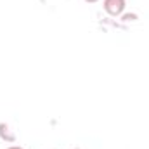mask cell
<instances>
[{
  "label": "cell",
  "instance_id": "obj_1",
  "mask_svg": "<svg viewBox=\"0 0 149 149\" xmlns=\"http://www.w3.org/2000/svg\"><path fill=\"white\" fill-rule=\"evenodd\" d=\"M102 7H104V10H106L109 16L116 17V16H120V14L125 10L127 0H104V2H102Z\"/></svg>",
  "mask_w": 149,
  "mask_h": 149
},
{
  "label": "cell",
  "instance_id": "obj_2",
  "mask_svg": "<svg viewBox=\"0 0 149 149\" xmlns=\"http://www.w3.org/2000/svg\"><path fill=\"white\" fill-rule=\"evenodd\" d=\"M7 149H23L21 146H10V148H7Z\"/></svg>",
  "mask_w": 149,
  "mask_h": 149
},
{
  "label": "cell",
  "instance_id": "obj_3",
  "mask_svg": "<svg viewBox=\"0 0 149 149\" xmlns=\"http://www.w3.org/2000/svg\"><path fill=\"white\" fill-rule=\"evenodd\" d=\"M85 2H88V3H95L97 0H85Z\"/></svg>",
  "mask_w": 149,
  "mask_h": 149
}]
</instances>
